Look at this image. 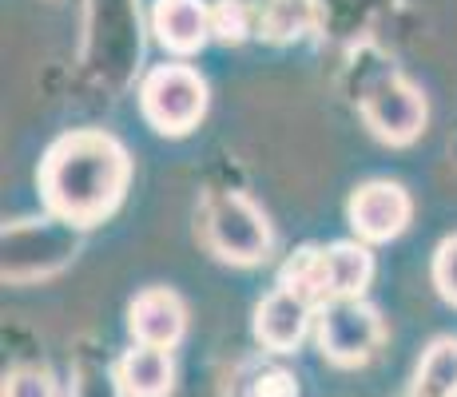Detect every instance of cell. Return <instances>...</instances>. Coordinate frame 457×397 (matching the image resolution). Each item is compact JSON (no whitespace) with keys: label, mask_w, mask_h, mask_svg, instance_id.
<instances>
[{"label":"cell","mask_w":457,"mask_h":397,"mask_svg":"<svg viewBox=\"0 0 457 397\" xmlns=\"http://www.w3.org/2000/svg\"><path fill=\"white\" fill-rule=\"evenodd\" d=\"M131 179V159L108 131H68L40 163V191L52 219L92 227L120 207Z\"/></svg>","instance_id":"obj_1"},{"label":"cell","mask_w":457,"mask_h":397,"mask_svg":"<svg viewBox=\"0 0 457 397\" xmlns=\"http://www.w3.org/2000/svg\"><path fill=\"white\" fill-rule=\"evenodd\" d=\"M374 275V259L362 243H330L303 246L283 262L278 286L306 298L311 306H327L338 298H362L366 282Z\"/></svg>","instance_id":"obj_2"},{"label":"cell","mask_w":457,"mask_h":397,"mask_svg":"<svg viewBox=\"0 0 457 397\" xmlns=\"http://www.w3.org/2000/svg\"><path fill=\"white\" fill-rule=\"evenodd\" d=\"M80 251V227L60 219L4 227V282H37L64 270Z\"/></svg>","instance_id":"obj_3"},{"label":"cell","mask_w":457,"mask_h":397,"mask_svg":"<svg viewBox=\"0 0 457 397\" xmlns=\"http://www.w3.org/2000/svg\"><path fill=\"white\" fill-rule=\"evenodd\" d=\"M204 235L211 251L223 262H235V267H251V262H262L270 254V223L239 191H227V195H215L207 203Z\"/></svg>","instance_id":"obj_4"},{"label":"cell","mask_w":457,"mask_h":397,"mask_svg":"<svg viewBox=\"0 0 457 397\" xmlns=\"http://www.w3.org/2000/svg\"><path fill=\"white\" fill-rule=\"evenodd\" d=\"M139 108L144 120L163 136H187L207 112V84L195 68L187 64H163L147 72L139 87Z\"/></svg>","instance_id":"obj_5"},{"label":"cell","mask_w":457,"mask_h":397,"mask_svg":"<svg viewBox=\"0 0 457 397\" xmlns=\"http://www.w3.org/2000/svg\"><path fill=\"white\" fill-rule=\"evenodd\" d=\"M87 64L100 68L104 84L124 87L139 64V12L136 0H92L87 16Z\"/></svg>","instance_id":"obj_6"},{"label":"cell","mask_w":457,"mask_h":397,"mask_svg":"<svg viewBox=\"0 0 457 397\" xmlns=\"http://www.w3.org/2000/svg\"><path fill=\"white\" fill-rule=\"evenodd\" d=\"M358 112H362L366 128L386 144H410L426 128V100L394 68H382L358 87Z\"/></svg>","instance_id":"obj_7"},{"label":"cell","mask_w":457,"mask_h":397,"mask_svg":"<svg viewBox=\"0 0 457 397\" xmlns=\"http://www.w3.org/2000/svg\"><path fill=\"white\" fill-rule=\"evenodd\" d=\"M386 326L378 310L362 298H338L319 314V346L334 366H362L382 346Z\"/></svg>","instance_id":"obj_8"},{"label":"cell","mask_w":457,"mask_h":397,"mask_svg":"<svg viewBox=\"0 0 457 397\" xmlns=\"http://www.w3.org/2000/svg\"><path fill=\"white\" fill-rule=\"evenodd\" d=\"M350 227L366 238V243H390L406 231L410 215H414V203L410 195L398 187V183H386V179H374V183H362V187L350 195Z\"/></svg>","instance_id":"obj_9"},{"label":"cell","mask_w":457,"mask_h":397,"mask_svg":"<svg viewBox=\"0 0 457 397\" xmlns=\"http://www.w3.org/2000/svg\"><path fill=\"white\" fill-rule=\"evenodd\" d=\"M128 326L136 334L139 346H155V350H171L183 338V326H187V310L183 302L163 286H152L144 294H136L128 310Z\"/></svg>","instance_id":"obj_10"},{"label":"cell","mask_w":457,"mask_h":397,"mask_svg":"<svg viewBox=\"0 0 457 397\" xmlns=\"http://www.w3.org/2000/svg\"><path fill=\"white\" fill-rule=\"evenodd\" d=\"M306 326H311V302L283 286L262 298L259 310H254V338L267 350H275V354L295 350L306 338Z\"/></svg>","instance_id":"obj_11"},{"label":"cell","mask_w":457,"mask_h":397,"mask_svg":"<svg viewBox=\"0 0 457 397\" xmlns=\"http://www.w3.org/2000/svg\"><path fill=\"white\" fill-rule=\"evenodd\" d=\"M152 29L167 52L191 56L211 40V8L204 0H155Z\"/></svg>","instance_id":"obj_12"},{"label":"cell","mask_w":457,"mask_h":397,"mask_svg":"<svg viewBox=\"0 0 457 397\" xmlns=\"http://www.w3.org/2000/svg\"><path fill=\"white\" fill-rule=\"evenodd\" d=\"M120 385L128 397H167L175 385V366L167 350L155 346H136L120 361Z\"/></svg>","instance_id":"obj_13"},{"label":"cell","mask_w":457,"mask_h":397,"mask_svg":"<svg viewBox=\"0 0 457 397\" xmlns=\"http://www.w3.org/2000/svg\"><path fill=\"white\" fill-rule=\"evenodd\" d=\"M410 397H457V338H437L426 350Z\"/></svg>","instance_id":"obj_14"},{"label":"cell","mask_w":457,"mask_h":397,"mask_svg":"<svg viewBox=\"0 0 457 397\" xmlns=\"http://www.w3.org/2000/svg\"><path fill=\"white\" fill-rule=\"evenodd\" d=\"M314 21H319L314 0H275L267 12H259V32L267 40L283 44V40H295V37H303V32H311Z\"/></svg>","instance_id":"obj_15"},{"label":"cell","mask_w":457,"mask_h":397,"mask_svg":"<svg viewBox=\"0 0 457 397\" xmlns=\"http://www.w3.org/2000/svg\"><path fill=\"white\" fill-rule=\"evenodd\" d=\"M235 397H298V377L283 366H247Z\"/></svg>","instance_id":"obj_16"},{"label":"cell","mask_w":457,"mask_h":397,"mask_svg":"<svg viewBox=\"0 0 457 397\" xmlns=\"http://www.w3.org/2000/svg\"><path fill=\"white\" fill-rule=\"evenodd\" d=\"M120 393H124L120 374H112L108 361H96V358H84L76 366L72 390H68V397H120Z\"/></svg>","instance_id":"obj_17"},{"label":"cell","mask_w":457,"mask_h":397,"mask_svg":"<svg viewBox=\"0 0 457 397\" xmlns=\"http://www.w3.org/2000/svg\"><path fill=\"white\" fill-rule=\"evenodd\" d=\"M247 32H251V12L243 4L219 0V4L211 8V37H219L227 44H239V40H247Z\"/></svg>","instance_id":"obj_18"},{"label":"cell","mask_w":457,"mask_h":397,"mask_svg":"<svg viewBox=\"0 0 457 397\" xmlns=\"http://www.w3.org/2000/svg\"><path fill=\"white\" fill-rule=\"evenodd\" d=\"M4 397H56V385H52L48 369L21 366L4 377Z\"/></svg>","instance_id":"obj_19"},{"label":"cell","mask_w":457,"mask_h":397,"mask_svg":"<svg viewBox=\"0 0 457 397\" xmlns=\"http://www.w3.org/2000/svg\"><path fill=\"white\" fill-rule=\"evenodd\" d=\"M434 286L445 302L457 306V235L445 238L434 254Z\"/></svg>","instance_id":"obj_20"},{"label":"cell","mask_w":457,"mask_h":397,"mask_svg":"<svg viewBox=\"0 0 457 397\" xmlns=\"http://www.w3.org/2000/svg\"><path fill=\"white\" fill-rule=\"evenodd\" d=\"M235 4H243L247 12H267V8L275 4V0H235Z\"/></svg>","instance_id":"obj_21"}]
</instances>
